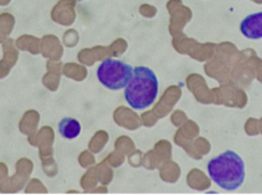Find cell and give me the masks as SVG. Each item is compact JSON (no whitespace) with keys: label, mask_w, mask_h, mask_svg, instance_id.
<instances>
[{"label":"cell","mask_w":262,"mask_h":195,"mask_svg":"<svg viewBox=\"0 0 262 195\" xmlns=\"http://www.w3.org/2000/svg\"><path fill=\"white\" fill-rule=\"evenodd\" d=\"M159 92L158 78L147 66L134 69L133 77L125 87V100L133 110L141 111L151 106L157 100Z\"/></svg>","instance_id":"7a4b0ae2"},{"label":"cell","mask_w":262,"mask_h":195,"mask_svg":"<svg viewBox=\"0 0 262 195\" xmlns=\"http://www.w3.org/2000/svg\"><path fill=\"white\" fill-rule=\"evenodd\" d=\"M242 35L251 40L262 39V12L246 16L241 23Z\"/></svg>","instance_id":"277c9868"},{"label":"cell","mask_w":262,"mask_h":195,"mask_svg":"<svg viewBox=\"0 0 262 195\" xmlns=\"http://www.w3.org/2000/svg\"><path fill=\"white\" fill-rule=\"evenodd\" d=\"M59 133L63 138L75 139L81 133V125L77 119L64 118L59 123Z\"/></svg>","instance_id":"5b68a950"},{"label":"cell","mask_w":262,"mask_h":195,"mask_svg":"<svg viewBox=\"0 0 262 195\" xmlns=\"http://www.w3.org/2000/svg\"><path fill=\"white\" fill-rule=\"evenodd\" d=\"M133 72L132 65L127 63L116 58H106L98 66L96 77L105 88L120 90L128 85L130 78L133 77Z\"/></svg>","instance_id":"3957f363"},{"label":"cell","mask_w":262,"mask_h":195,"mask_svg":"<svg viewBox=\"0 0 262 195\" xmlns=\"http://www.w3.org/2000/svg\"><path fill=\"white\" fill-rule=\"evenodd\" d=\"M207 174L217 186L235 191L245 180V163L234 151H226L207 163Z\"/></svg>","instance_id":"6da1fadb"}]
</instances>
